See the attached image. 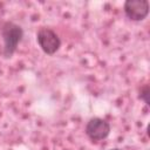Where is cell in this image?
<instances>
[{"label":"cell","instance_id":"4","mask_svg":"<svg viewBox=\"0 0 150 150\" xmlns=\"http://www.w3.org/2000/svg\"><path fill=\"white\" fill-rule=\"evenodd\" d=\"M150 9V4L148 0H127L123 4V12L125 16L135 22L143 21Z\"/></svg>","mask_w":150,"mask_h":150},{"label":"cell","instance_id":"5","mask_svg":"<svg viewBox=\"0 0 150 150\" xmlns=\"http://www.w3.org/2000/svg\"><path fill=\"white\" fill-rule=\"evenodd\" d=\"M138 98L141 101H143L148 107L150 105V87L148 83H144L143 86H141L139 88V94H138Z\"/></svg>","mask_w":150,"mask_h":150},{"label":"cell","instance_id":"3","mask_svg":"<svg viewBox=\"0 0 150 150\" xmlns=\"http://www.w3.org/2000/svg\"><path fill=\"white\" fill-rule=\"evenodd\" d=\"M111 131L110 123L102 117H91L84 127V132L91 141H103L105 139Z\"/></svg>","mask_w":150,"mask_h":150},{"label":"cell","instance_id":"2","mask_svg":"<svg viewBox=\"0 0 150 150\" xmlns=\"http://www.w3.org/2000/svg\"><path fill=\"white\" fill-rule=\"evenodd\" d=\"M36 42L40 49L47 55H54L61 47L59 34L50 27H40L36 32Z\"/></svg>","mask_w":150,"mask_h":150},{"label":"cell","instance_id":"1","mask_svg":"<svg viewBox=\"0 0 150 150\" xmlns=\"http://www.w3.org/2000/svg\"><path fill=\"white\" fill-rule=\"evenodd\" d=\"M0 34L4 43L1 54L5 59H9L16 52L18 46L23 39V28L13 21H5L1 26Z\"/></svg>","mask_w":150,"mask_h":150},{"label":"cell","instance_id":"6","mask_svg":"<svg viewBox=\"0 0 150 150\" xmlns=\"http://www.w3.org/2000/svg\"><path fill=\"white\" fill-rule=\"evenodd\" d=\"M109 150H122V149H120V148H111V149H109Z\"/></svg>","mask_w":150,"mask_h":150}]
</instances>
